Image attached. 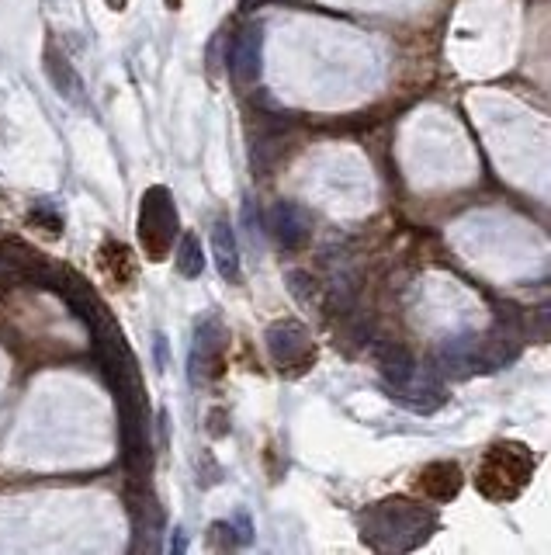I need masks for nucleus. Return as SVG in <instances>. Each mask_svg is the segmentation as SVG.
Returning <instances> with one entry per match:
<instances>
[{
  "mask_svg": "<svg viewBox=\"0 0 551 555\" xmlns=\"http://www.w3.org/2000/svg\"><path fill=\"white\" fill-rule=\"evenodd\" d=\"M222 344H226V333H222L219 320L201 323L195 333V351H191V379L205 382L222 372Z\"/></svg>",
  "mask_w": 551,
  "mask_h": 555,
  "instance_id": "obj_6",
  "label": "nucleus"
},
{
  "mask_svg": "<svg viewBox=\"0 0 551 555\" xmlns=\"http://www.w3.org/2000/svg\"><path fill=\"white\" fill-rule=\"evenodd\" d=\"M534 476V455L517 441H500L486 451L479 472H475V486L486 500L506 503L524 493V486Z\"/></svg>",
  "mask_w": 551,
  "mask_h": 555,
  "instance_id": "obj_3",
  "label": "nucleus"
},
{
  "mask_svg": "<svg viewBox=\"0 0 551 555\" xmlns=\"http://www.w3.org/2000/svg\"><path fill=\"white\" fill-rule=\"evenodd\" d=\"M177 271H181L184 278H198L201 271H205V254H201L195 233H184L181 236V250H177Z\"/></svg>",
  "mask_w": 551,
  "mask_h": 555,
  "instance_id": "obj_13",
  "label": "nucleus"
},
{
  "mask_svg": "<svg viewBox=\"0 0 551 555\" xmlns=\"http://www.w3.org/2000/svg\"><path fill=\"white\" fill-rule=\"evenodd\" d=\"M46 66H49V77H52V84H56V91H63L66 98H80V77L73 73V66L66 63V56H56V49H49Z\"/></svg>",
  "mask_w": 551,
  "mask_h": 555,
  "instance_id": "obj_12",
  "label": "nucleus"
},
{
  "mask_svg": "<svg viewBox=\"0 0 551 555\" xmlns=\"http://www.w3.org/2000/svg\"><path fill=\"white\" fill-rule=\"evenodd\" d=\"M267 226H271L274 240H278L281 247L295 250V247H302L305 236H309V212L295 202H278L267 212Z\"/></svg>",
  "mask_w": 551,
  "mask_h": 555,
  "instance_id": "obj_8",
  "label": "nucleus"
},
{
  "mask_svg": "<svg viewBox=\"0 0 551 555\" xmlns=\"http://www.w3.org/2000/svg\"><path fill=\"white\" fill-rule=\"evenodd\" d=\"M434 514L416 503L406 500H382L378 507H371L368 514L361 517V535L368 538L375 549H392V552H406L416 549L423 538L434 528Z\"/></svg>",
  "mask_w": 551,
  "mask_h": 555,
  "instance_id": "obj_2",
  "label": "nucleus"
},
{
  "mask_svg": "<svg viewBox=\"0 0 551 555\" xmlns=\"http://www.w3.org/2000/svg\"><path fill=\"white\" fill-rule=\"evenodd\" d=\"M416 490L423 493L430 503H448L451 497H458L461 490V469L454 462H434L420 472L416 479Z\"/></svg>",
  "mask_w": 551,
  "mask_h": 555,
  "instance_id": "obj_9",
  "label": "nucleus"
},
{
  "mask_svg": "<svg viewBox=\"0 0 551 555\" xmlns=\"http://www.w3.org/2000/svg\"><path fill=\"white\" fill-rule=\"evenodd\" d=\"M260 42H264L260 25L240 28V35L233 39V49H229V70H233V80L240 87H250L253 80L260 77Z\"/></svg>",
  "mask_w": 551,
  "mask_h": 555,
  "instance_id": "obj_7",
  "label": "nucleus"
},
{
  "mask_svg": "<svg viewBox=\"0 0 551 555\" xmlns=\"http://www.w3.org/2000/svg\"><path fill=\"white\" fill-rule=\"evenodd\" d=\"M139 240L150 261H163L177 240V209L167 188H150L139 205Z\"/></svg>",
  "mask_w": 551,
  "mask_h": 555,
  "instance_id": "obj_4",
  "label": "nucleus"
},
{
  "mask_svg": "<svg viewBox=\"0 0 551 555\" xmlns=\"http://www.w3.org/2000/svg\"><path fill=\"white\" fill-rule=\"evenodd\" d=\"M267 347H271V358L278 368H288V372H302L305 365H312V344H309V330L295 320L274 323L267 330Z\"/></svg>",
  "mask_w": 551,
  "mask_h": 555,
  "instance_id": "obj_5",
  "label": "nucleus"
},
{
  "mask_svg": "<svg viewBox=\"0 0 551 555\" xmlns=\"http://www.w3.org/2000/svg\"><path fill=\"white\" fill-rule=\"evenodd\" d=\"M94 330V351L98 361L108 375L111 389L118 399V417H122V458L129 465L132 476H143L150 469L153 458V441H150V406H146V386L139 365L132 358L129 344H125L122 330L108 320L98 316L91 323Z\"/></svg>",
  "mask_w": 551,
  "mask_h": 555,
  "instance_id": "obj_1",
  "label": "nucleus"
},
{
  "mask_svg": "<svg viewBox=\"0 0 551 555\" xmlns=\"http://www.w3.org/2000/svg\"><path fill=\"white\" fill-rule=\"evenodd\" d=\"M375 354H378V368H382V375H385V386H389V396L413 379L416 358L402 344H378Z\"/></svg>",
  "mask_w": 551,
  "mask_h": 555,
  "instance_id": "obj_10",
  "label": "nucleus"
},
{
  "mask_svg": "<svg viewBox=\"0 0 551 555\" xmlns=\"http://www.w3.org/2000/svg\"><path fill=\"white\" fill-rule=\"evenodd\" d=\"M212 247H215V264H219V275L226 281H240V254H236V236H233V226H229L226 219L215 222Z\"/></svg>",
  "mask_w": 551,
  "mask_h": 555,
  "instance_id": "obj_11",
  "label": "nucleus"
}]
</instances>
